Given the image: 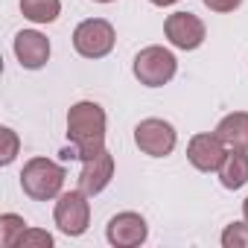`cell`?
Here are the masks:
<instances>
[{"instance_id":"6da1fadb","label":"cell","mask_w":248,"mask_h":248,"mask_svg":"<svg viewBox=\"0 0 248 248\" xmlns=\"http://www.w3.org/2000/svg\"><path fill=\"white\" fill-rule=\"evenodd\" d=\"M105 108L93 99H82L67 111V140L73 146V158L88 161L105 149Z\"/></svg>"},{"instance_id":"7a4b0ae2","label":"cell","mask_w":248,"mask_h":248,"mask_svg":"<svg viewBox=\"0 0 248 248\" xmlns=\"http://www.w3.org/2000/svg\"><path fill=\"white\" fill-rule=\"evenodd\" d=\"M64 178L67 170L50 158H30L21 172V187L32 202H50L64 193Z\"/></svg>"},{"instance_id":"3957f363","label":"cell","mask_w":248,"mask_h":248,"mask_svg":"<svg viewBox=\"0 0 248 248\" xmlns=\"http://www.w3.org/2000/svg\"><path fill=\"white\" fill-rule=\"evenodd\" d=\"M132 73L140 85L146 88H164L167 82L175 79L178 73V59L172 50L161 47V44H149L143 47L138 56H135V64H132Z\"/></svg>"},{"instance_id":"277c9868","label":"cell","mask_w":248,"mask_h":248,"mask_svg":"<svg viewBox=\"0 0 248 248\" xmlns=\"http://www.w3.org/2000/svg\"><path fill=\"white\" fill-rule=\"evenodd\" d=\"M135 146L149 158H167L178 146V132L170 120L146 117L135 126Z\"/></svg>"},{"instance_id":"5b68a950","label":"cell","mask_w":248,"mask_h":248,"mask_svg":"<svg viewBox=\"0 0 248 248\" xmlns=\"http://www.w3.org/2000/svg\"><path fill=\"white\" fill-rule=\"evenodd\" d=\"M88 199L91 196L85 190H64L56 199L53 219L64 236H82L88 231V225H91V202Z\"/></svg>"},{"instance_id":"8992f818","label":"cell","mask_w":248,"mask_h":248,"mask_svg":"<svg viewBox=\"0 0 248 248\" xmlns=\"http://www.w3.org/2000/svg\"><path fill=\"white\" fill-rule=\"evenodd\" d=\"M117 44V32L105 18H88L73 30V50L82 59H105Z\"/></svg>"},{"instance_id":"52a82bcc","label":"cell","mask_w":248,"mask_h":248,"mask_svg":"<svg viewBox=\"0 0 248 248\" xmlns=\"http://www.w3.org/2000/svg\"><path fill=\"white\" fill-rule=\"evenodd\" d=\"M164 35L175 50H199L207 38V27L193 12H172L164 21Z\"/></svg>"},{"instance_id":"ba28073f","label":"cell","mask_w":248,"mask_h":248,"mask_svg":"<svg viewBox=\"0 0 248 248\" xmlns=\"http://www.w3.org/2000/svg\"><path fill=\"white\" fill-rule=\"evenodd\" d=\"M105 239L114 248H135V245H143L149 239V225H146V219L140 213L123 210V213H117V216L108 219Z\"/></svg>"},{"instance_id":"9c48e42d","label":"cell","mask_w":248,"mask_h":248,"mask_svg":"<svg viewBox=\"0 0 248 248\" xmlns=\"http://www.w3.org/2000/svg\"><path fill=\"white\" fill-rule=\"evenodd\" d=\"M225 155H228V146L219 140L216 132H199L187 143V161L199 172H219Z\"/></svg>"},{"instance_id":"30bf717a","label":"cell","mask_w":248,"mask_h":248,"mask_svg":"<svg viewBox=\"0 0 248 248\" xmlns=\"http://www.w3.org/2000/svg\"><path fill=\"white\" fill-rule=\"evenodd\" d=\"M12 50H15V59L21 62L24 70H41L50 62V50L53 47H50V38L44 32H38V30H21L15 35Z\"/></svg>"},{"instance_id":"8fae6325","label":"cell","mask_w":248,"mask_h":248,"mask_svg":"<svg viewBox=\"0 0 248 248\" xmlns=\"http://www.w3.org/2000/svg\"><path fill=\"white\" fill-rule=\"evenodd\" d=\"M114 178V155L108 149H102L99 155L82 161V172H79V190H85L88 196L102 193Z\"/></svg>"},{"instance_id":"7c38bea8","label":"cell","mask_w":248,"mask_h":248,"mask_svg":"<svg viewBox=\"0 0 248 248\" xmlns=\"http://www.w3.org/2000/svg\"><path fill=\"white\" fill-rule=\"evenodd\" d=\"M228 149H248V111H231L213 129Z\"/></svg>"},{"instance_id":"4fadbf2b","label":"cell","mask_w":248,"mask_h":248,"mask_svg":"<svg viewBox=\"0 0 248 248\" xmlns=\"http://www.w3.org/2000/svg\"><path fill=\"white\" fill-rule=\"evenodd\" d=\"M219 184L225 190H242L248 184V149H228L219 167Z\"/></svg>"},{"instance_id":"5bb4252c","label":"cell","mask_w":248,"mask_h":248,"mask_svg":"<svg viewBox=\"0 0 248 248\" xmlns=\"http://www.w3.org/2000/svg\"><path fill=\"white\" fill-rule=\"evenodd\" d=\"M21 15L32 24H53L62 15V0H21Z\"/></svg>"},{"instance_id":"9a60e30c","label":"cell","mask_w":248,"mask_h":248,"mask_svg":"<svg viewBox=\"0 0 248 248\" xmlns=\"http://www.w3.org/2000/svg\"><path fill=\"white\" fill-rule=\"evenodd\" d=\"M24 228H27L24 216H18V213H3V216H0V245H3V248H12L15 239L24 233Z\"/></svg>"},{"instance_id":"2e32d148","label":"cell","mask_w":248,"mask_h":248,"mask_svg":"<svg viewBox=\"0 0 248 248\" xmlns=\"http://www.w3.org/2000/svg\"><path fill=\"white\" fill-rule=\"evenodd\" d=\"M53 233L50 231H44V228H32V225H27L24 228V233L15 239V245L12 248H53Z\"/></svg>"},{"instance_id":"e0dca14e","label":"cell","mask_w":248,"mask_h":248,"mask_svg":"<svg viewBox=\"0 0 248 248\" xmlns=\"http://www.w3.org/2000/svg\"><path fill=\"white\" fill-rule=\"evenodd\" d=\"M222 248H248V222H231L222 231Z\"/></svg>"},{"instance_id":"ac0fdd59","label":"cell","mask_w":248,"mask_h":248,"mask_svg":"<svg viewBox=\"0 0 248 248\" xmlns=\"http://www.w3.org/2000/svg\"><path fill=\"white\" fill-rule=\"evenodd\" d=\"M0 140H3V149H0V164L9 167V164L18 158V152H21V138H18L15 129L3 126V129H0Z\"/></svg>"},{"instance_id":"d6986e66","label":"cell","mask_w":248,"mask_h":248,"mask_svg":"<svg viewBox=\"0 0 248 248\" xmlns=\"http://www.w3.org/2000/svg\"><path fill=\"white\" fill-rule=\"evenodd\" d=\"M202 3L210 12H216V15H228V12H233V9L242 6V0H202Z\"/></svg>"},{"instance_id":"ffe728a7","label":"cell","mask_w":248,"mask_h":248,"mask_svg":"<svg viewBox=\"0 0 248 248\" xmlns=\"http://www.w3.org/2000/svg\"><path fill=\"white\" fill-rule=\"evenodd\" d=\"M149 3H152V6H175L178 0H149Z\"/></svg>"},{"instance_id":"44dd1931","label":"cell","mask_w":248,"mask_h":248,"mask_svg":"<svg viewBox=\"0 0 248 248\" xmlns=\"http://www.w3.org/2000/svg\"><path fill=\"white\" fill-rule=\"evenodd\" d=\"M242 219L248 222V196H245V202H242Z\"/></svg>"},{"instance_id":"7402d4cb","label":"cell","mask_w":248,"mask_h":248,"mask_svg":"<svg viewBox=\"0 0 248 248\" xmlns=\"http://www.w3.org/2000/svg\"><path fill=\"white\" fill-rule=\"evenodd\" d=\"M93 3H114V0H93Z\"/></svg>"}]
</instances>
